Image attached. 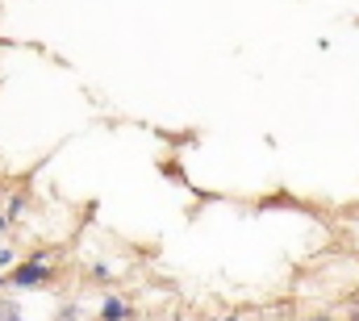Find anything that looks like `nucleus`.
Returning <instances> with one entry per match:
<instances>
[{
  "instance_id": "obj_13",
  "label": "nucleus",
  "mask_w": 359,
  "mask_h": 321,
  "mask_svg": "<svg viewBox=\"0 0 359 321\" xmlns=\"http://www.w3.org/2000/svg\"><path fill=\"white\" fill-rule=\"evenodd\" d=\"M313 321H343V317H326V313H322V317H313Z\"/></svg>"
},
{
  "instance_id": "obj_5",
  "label": "nucleus",
  "mask_w": 359,
  "mask_h": 321,
  "mask_svg": "<svg viewBox=\"0 0 359 321\" xmlns=\"http://www.w3.org/2000/svg\"><path fill=\"white\" fill-rule=\"evenodd\" d=\"M25 209H29V196H25V192H17V196H8V209H4V217H8V226H13V221H21V217H25Z\"/></svg>"
},
{
  "instance_id": "obj_14",
  "label": "nucleus",
  "mask_w": 359,
  "mask_h": 321,
  "mask_svg": "<svg viewBox=\"0 0 359 321\" xmlns=\"http://www.w3.org/2000/svg\"><path fill=\"white\" fill-rule=\"evenodd\" d=\"M355 230H359V221H355Z\"/></svg>"
},
{
  "instance_id": "obj_11",
  "label": "nucleus",
  "mask_w": 359,
  "mask_h": 321,
  "mask_svg": "<svg viewBox=\"0 0 359 321\" xmlns=\"http://www.w3.org/2000/svg\"><path fill=\"white\" fill-rule=\"evenodd\" d=\"M0 234H8V217L4 213H0Z\"/></svg>"
},
{
  "instance_id": "obj_6",
  "label": "nucleus",
  "mask_w": 359,
  "mask_h": 321,
  "mask_svg": "<svg viewBox=\"0 0 359 321\" xmlns=\"http://www.w3.org/2000/svg\"><path fill=\"white\" fill-rule=\"evenodd\" d=\"M92 280H96V284H109V280H113V271H109V263H92V271H88Z\"/></svg>"
},
{
  "instance_id": "obj_9",
  "label": "nucleus",
  "mask_w": 359,
  "mask_h": 321,
  "mask_svg": "<svg viewBox=\"0 0 359 321\" xmlns=\"http://www.w3.org/2000/svg\"><path fill=\"white\" fill-rule=\"evenodd\" d=\"M343 321H359V301H351V309H347V317Z\"/></svg>"
},
{
  "instance_id": "obj_4",
  "label": "nucleus",
  "mask_w": 359,
  "mask_h": 321,
  "mask_svg": "<svg viewBox=\"0 0 359 321\" xmlns=\"http://www.w3.org/2000/svg\"><path fill=\"white\" fill-rule=\"evenodd\" d=\"M50 321H92V317H88V309H84L80 301H63V305L55 309V317H50Z\"/></svg>"
},
{
  "instance_id": "obj_2",
  "label": "nucleus",
  "mask_w": 359,
  "mask_h": 321,
  "mask_svg": "<svg viewBox=\"0 0 359 321\" xmlns=\"http://www.w3.org/2000/svg\"><path fill=\"white\" fill-rule=\"evenodd\" d=\"M134 317H138V313H134V301H130V296H121V292H104L92 321H134Z\"/></svg>"
},
{
  "instance_id": "obj_8",
  "label": "nucleus",
  "mask_w": 359,
  "mask_h": 321,
  "mask_svg": "<svg viewBox=\"0 0 359 321\" xmlns=\"http://www.w3.org/2000/svg\"><path fill=\"white\" fill-rule=\"evenodd\" d=\"M201 321H243V317L230 309V313H209V317H201Z\"/></svg>"
},
{
  "instance_id": "obj_7",
  "label": "nucleus",
  "mask_w": 359,
  "mask_h": 321,
  "mask_svg": "<svg viewBox=\"0 0 359 321\" xmlns=\"http://www.w3.org/2000/svg\"><path fill=\"white\" fill-rule=\"evenodd\" d=\"M163 175H168V179H176V184H184V171H180V163H176V159L163 163Z\"/></svg>"
},
{
  "instance_id": "obj_10",
  "label": "nucleus",
  "mask_w": 359,
  "mask_h": 321,
  "mask_svg": "<svg viewBox=\"0 0 359 321\" xmlns=\"http://www.w3.org/2000/svg\"><path fill=\"white\" fill-rule=\"evenodd\" d=\"M8 263H13V250L4 246V250H0V267H8Z\"/></svg>"
},
{
  "instance_id": "obj_12",
  "label": "nucleus",
  "mask_w": 359,
  "mask_h": 321,
  "mask_svg": "<svg viewBox=\"0 0 359 321\" xmlns=\"http://www.w3.org/2000/svg\"><path fill=\"white\" fill-rule=\"evenodd\" d=\"M4 288H8V271H0V292H4Z\"/></svg>"
},
{
  "instance_id": "obj_3",
  "label": "nucleus",
  "mask_w": 359,
  "mask_h": 321,
  "mask_svg": "<svg viewBox=\"0 0 359 321\" xmlns=\"http://www.w3.org/2000/svg\"><path fill=\"white\" fill-rule=\"evenodd\" d=\"M0 321H29L25 301H17L13 292H0Z\"/></svg>"
},
{
  "instance_id": "obj_1",
  "label": "nucleus",
  "mask_w": 359,
  "mask_h": 321,
  "mask_svg": "<svg viewBox=\"0 0 359 321\" xmlns=\"http://www.w3.org/2000/svg\"><path fill=\"white\" fill-rule=\"evenodd\" d=\"M59 254L55 250H34L29 259H21L17 267H8V288L17 292H34V288H46L55 275H59Z\"/></svg>"
}]
</instances>
